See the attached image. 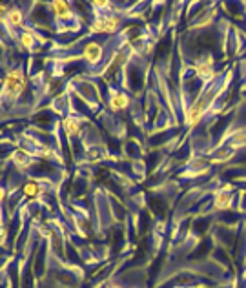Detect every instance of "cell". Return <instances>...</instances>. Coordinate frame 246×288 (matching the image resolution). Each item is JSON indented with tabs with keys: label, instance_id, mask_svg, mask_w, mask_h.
<instances>
[{
	"label": "cell",
	"instance_id": "1",
	"mask_svg": "<svg viewBox=\"0 0 246 288\" xmlns=\"http://www.w3.org/2000/svg\"><path fill=\"white\" fill-rule=\"evenodd\" d=\"M26 90V77H24V72L17 68V70H11V72L7 73L6 78H4V95L7 99H18V97L22 95V91Z\"/></svg>",
	"mask_w": 246,
	"mask_h": 288
},
{
	"label": "cell",
	"instance_id": "2",
	"mask_svg": "<svg viewBox=\"0 0 246 288\" xmlns=\"http://www.w3.org/2000/svg\"><path fill=\"white\" fill-rule=\"evenodd\" d=\"M120 26V18L113 17V15H102L95 20L93 24V31H99V33H113V31L119 30Z\"/></svg>",
	"mask_w": 246,
	"mask_h": 288
},
{
	"label": "cell",
	"instance_id": "3",
	"mask_svg": "<svg viewBox=\"0 0 246 288\" xmlns=\"http://www.w3.org/2000/svg\"><path fill=\"white\" fill-rule=\"evenodd\" d=\"M206 106H208V99H199V101L193 104L192 108L188 109L186 117H184V120H186L188 126H195V124H197L199 120H201V117H203Z\"/></svg>",
	"mask_w": 246,
	"mask_h": 288
},
{
	"label": "cell",
	"instance_id": "4",
	"mask_svg": "<svg viewBox=\"0 0 246 288\" xmlns=\"http://www.w3.org/2000/svg\"><path fill=\"white\" fill-rule=\"evenodd\" d=\"M213 206L217 210H228L232 206V195H230V186H224L222 190L215 193L213 197Z\"/></svg>",
	"mask_w": 246,
	"mask_h": 288
},
{
	"label": "cell",
	"instance_id": "5",
	"mask_svg": "<svg viewBox=\"0 0 246 288\" xmlns=\"http://www.w3.org/2000/svg\"><path fill=\"white\" fill-rule=\"evenodd\" d=\"M84 59L90 64H97L102 59V46L97 42H90L84 46Z\"/></svg>",
	"mask_w": 246,
	"mask_h": 288
},
{
	"label": "cell",
	"instance_id": "6",
	"mask_svg": "<svg viewBox=\"0 0 246 288\" xmlns=\"http://www.w3.org/2000/svg\"><path fill=\"white\" fill-rule=\"evenodd\" d=\"M51 7H53V15L59 18V20H68V18L71 17V7H70L68 2L57 0V2L51 4Z\"/></svg>",
	"mask_w": 246,
	"mask_h": 288
},
{
	"label": "cell",
	"instance_id": "7",
	"mask_svg": "<svg viewBox=\"0 0 246 288\" xmlns=\"http://www.w3.org/2000/svg\"><path fill=\"white\" fill-rule=\"evenodd\" d=\"M128 104H130V97L126 93H115L109 101V108L113 111H122L124 108H128Z\"/></svg>",
	"mask_w": 246,
	"mask_h": 288
},
{
	"label": "cell",
	"instance_id": "8",
	"mask_svg": "<svg viewBox=\"0 0 246 288\" xmlns=\"http://www.w3.org/2000/svg\"><path fill=\"white\" fill-rule=\"evenodd\" d=\"M62 126H64V132H66L68 137H75L80 132V120L75 119V117H68V119H64Z\"/></svg>",
	"mask_w": 246,
	"mask_h": 288
},
{
	"label": "cell",
	"instance_id": "9",
	"mask_svg": "<svg viewBox=\"0 0 246 288\" xmlns=\"http://www.w3.org/2000/svg\"><path fill=\"white\" fill-rule=\"evenodd\" d=\"M195 72H197V75L203 80H210L211 77H213V68H211V59H208V62L204 64V62H199L197 66H195Z\"/></svg>",
	"mask_w": 246,
	"mask_h": 288
},
{
	"label": "cell",
	"instance_id": "10",
	"mask_svg": "<svg viewBox=\"0 0 246 288\" xmlns=\"http://www.w3.org/2000/svg\"><path fill=\"white\" fill-rule=\"evenodd\" d=\"M7 22L11 26H15V28L22 26V22H24V13L20 11V9H9V13H7Z\"/></svg>",
	"mask_w": 246,
	"mask_h": 288
},
{
	"label": "cell",
	"instance_id": "11",
	"mask_svg": "<svg viewBox=\"0 0 246 288\" xmlns=\"http://www.w3.org/2000/svg\"><path fill=\"white\" fill-rule=\"evenodd\" d=\"M124 59H126V53L124 51H119L117 53V57H115L111 62H109V66H108V73H113V72H117L119 70V66L124 62Z\"/></svg>",
	"mask_w": 246,
	"mask_h": 288
},
{
	"label": "cell",
	"instance_id": "12",
	"mask_svg": "<svg viewBox=\"0 0 246 288\" xmlns=\"http://www.w3.org/2000/svg\"><path fill=\"white\" fill-rule=\"evenodd\" d=\"M11 159L17 166H26V164H28V153H26L24 150H17L11 155Z\"/></svg>",
	"mask_w": 246,
	"mask_h": 288
},
{
	"label": "cell",
	"instance_id": "13",
	"mask_svg": "<svg viewBox=\"0 0 246 288\" xmlns=\"http://www.w3.org/2000/svg\"><path fill=\"white\" fill-rule=\"evenodd\" d=\"M20 42L24 46L26 49H33V44H35V35L30 33V31H24L22 35H20Z\"/></svg>",
	"mask_w": 246,
	"mask_h": 288
},
{
	"label": "cell",
	"instance_id": "14",
	"mask_svg": "<svg viewBox=\"0 0 246 288\" xmlns=\"http://www.w3.org/2000/svg\"><path fill=\"white\" fill-rule=\"evenodd\" d=\"M38 192H40V188H38L36 182H28V184L24 186V195L26 197H36Z\"/></svg>",
	"mask_w": 246,
	"mask_h": 288
},
{
	"label": "cell",
	"instance_id": "15",
	"mask_svg": "<svg viewBox=\"0 0 246 288\" xmlns=\"http://www.w3.org/2000/svg\"><path fill=\"white\" fill-rule=\"evenodd\" d=\"M91 4H93V7H109V2L108 0H99V2H91Z\"/></svg>",
	"mask_w": 246,
	"mask_h": 288
},
{
	"label": "cell",
	"instance_id": "16",
	"mask_svg": "<svg viewBox=\"0 0 246 288\" xmlns=\"http://www.w3.org/2000/svg\"><path fill=\"white\" fill-rule=\"evenodd\" d=\"M108 288H120V287H119V285H109Z\"/></svg>",
	"mask_w": 246,
	"mask_h": 288
},
{
	"label": "cell",
	"instance_id": "17",
	"mask_svg": "<svg viewBox=\"0 0 246 288\" xmlns=\"http://www.w3.org/2000/svg\"><path fill=\"white\" fill-rule=\"evenodd\" d=\"M245 277H246V272H245Z\"/></svg>",
	"mask_w": 246,
	"mask_h": 288
}]
</instances>
